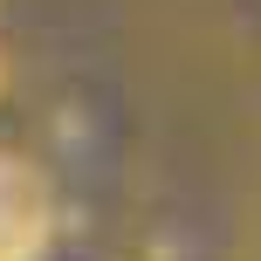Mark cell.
Masks as SVG:
<instances>
[{"mask_svg":"<svg viewBox=\"0 0 261 261\" xmlns=\"http://www.w3.org/2000/svg\"><path fill=\"white\" fill-rule=\"evenodd\" d=\"M55 241V193L41 165L0 151V261H41Z\"/></svg>","mask_w":261,"mask_h":261,"instance_id":"6da1fadb","label":"cell"},{"mask_svg":"<svg viewBox=\"0 0 261 261\" xmlns=\"http://www.w3.org/2000/svg\"><path fill=\"white\" fill-rule=\"evenodd\" d=\"M0 69H7V62H0Z\"/></svg>","mask_w":261,"mask_h":261,"instance_id":"7a4b0ae2","label":"cell"}]
</instances>
